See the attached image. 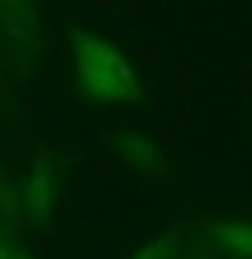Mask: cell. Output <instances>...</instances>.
<instances>
[{
  "instance_id": "cell-4",
  "label": "cell",
  "mask_w": 252,
  "mask_h": 259,
  "mask_svg": "<svg viewBox=\"0 0 252 259\" xmlns=\"http://www.w3.org/2000/svg\"><path fill=\"white\" fill-rule=\"evenodd\" d=\"M204 235L221 245L225 252H232L235 259H252V225H242V221H211L204 225Z\"/></svg>"
},
{
  "instance_id": "cell-1",
  "label": "cell",
  "mask_w": 252,
  "mask_h": 259,
  "mask_svg": "<svg viewBox=\"0 0 252 259\" xmlns=\"http://www.w3.org/2000/svg\"><path fill=\"white\" fill-rule=\"evenodd\" d=\"M69 38H73V52H76L79 90L90 100H104V104L142 100V87L135 80V69L117 49L104 45L100 38L79 31V28L69 31Z\"/></svg>"
},
{
  "instance_id": "cell-2",
  "label": "cell",
  "mask_w": 252,
  "mask_h": 259,
  "mask_svg": "<svg viewBox=\"0 0 252 259\" xmlns=\"http://www.w3.org/2000/svg\"><path fill=\"white\" fill-rule=\"evenodd\" d=\"M56 190H59L56 162H52V156H38L35 169H31V180H28V197H24L28 218L31 221H49L52 207H56Z\"/></svg>"
},
{
  "instance_id": "cell-3",
  "label": "cell",
  "mask_w": 252,
  "mask_h": 259,
  "mask_svg": "<svg viewBox=\"0 0 252 259\" xmlns=\"http://www.w3.org/2000/svg\"><path fill=\"white\" fill-rule=\"evenodd\" d=\"M114 142H117V149L124 152V159L132 162L135 169H142V173H155V177L166 173V159H162V152H159L149 139L132 135V132H121V135H114Z\"/></svg>"
},
{
  "instance_id": "cell-6",
  "label": "cell",
  "mask_w": 252,
  "mask_h": 259,
  "mask_svg": "<svg viewBox=\"0 0 252 259\" xmlns=\"http://www.w3.org/2000/svg\"><path fill=\"white\" fill-rule=\"evenodd\" d=\"M173 245H176V235H162V239L149 242L145 249H138L135 256H128V259H170Z\"/></svg>"
},
{
  "instance_id": "cell-5",
  "label": "cell",
  "mask_w": 252,
  "mask_h": 259,
  "mask_svg": "<svg viewBox=\"0 0 252 259\" xmlns=\"http://www.w3.org/2000/svg\"><path fill=\"white\" fill-rule=\"evenodd\" d=\"M0 11H4V24H7L11 38H18V41H28V38H31V31H35V11H31V7H21V4H4Z\"/></svg>"
}]
</instances>
